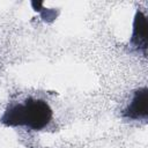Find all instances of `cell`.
<instances>
[{
	"mask_svg": "<svg viewBox=\"0 0 148 148\" xmlns=\"http://www.w3.org/2000/svg\"><path fill=\"white\" fill-rule=\"evenodd\" d=\"M52 118V110L43 99L29 98L24 104H15L7 109L0 121L7 126H27L39 131Z\"/></svg>",
	"mask_w": 148,
	"mask_h": 148,
	"instance_id": "obj_1",
	"label": "cell"
},
{
	"mask_svg": "<svg viewBox=\"0 0 148 148\" xmlns=\"http://www.w3.org/2000/svg\"><path fill=\"white\" fill-rule=\"evenodd\" d=\"M148 116V89L140 88L133 95L132 101L123 111V117L128 119H146Z\"/></svg>",
	"mask_w": 148,
	"mask_h": 148,
	"instance_id": "obj_2",
	"label": "cell"
},
{
	"mask_svg": "<svg viewBox=\"0 0 148 148\" xmlns=\"http://www.w3.org/2000/svg\"><path fill=\"white\" fill-rule=\"evenodd\" d=\"M131 44L136 50H142L146 54L147 50V20L141 10H138L134 17L133 34L131 38Z\"/></svg>",
	"mask_w": 148,
	"mask_h": 148,
	"instance_id": "obj_3",
	"label": "cell"
}]
</instances>
